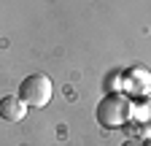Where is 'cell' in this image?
I'll return each mask as SVG.
<instances>
[{
	"label": "cell",
	"instance_id": "cell-1",
	"mask_svg": "<svg viewBox=\"0 0 151 146\" xmlns=\"http://www.w3.org/2000/svg\"><path fill=\"white\" fill-rule=\"evenodd\" d=\"M132 116V100L122 92H113V95H105L100 103H97V122L105 130H119L124 127Z\"/></svg>",
	"mask_w": 151,
	"mask_h": 146
},
{
	"label": "cell",
	"instance_id": "cell-2",
	"mask_svg": "<svg viewBox=\"0 0 151 146\" xmlns=\"http://www.w3.org/2000/svg\"><path fill=\"white\" fill-rule=\"evenodd\" d=\"M51 92H54V87H51V79L46 73H30L19 84V98L30 108H43L51 100Z\"/></svg>",
	"mask_w": 151,
	"mask_h": 146
},
{
	"label": "cell",
	"instance_id": "cell-3",
	"mask_svg": "<svg viewBox=\"0 0 151 146\" xmlns=\"http://www.w3.org/2000/svg\"><path fill=\"white\" fill-rule=\"evenodd\" d=\"M124 81H127V89L132 95H146L151 92V73L143 68V65H132L124 70Z\"/></svg>",
	"mask_w": 151,
	"mask_h": 146
},
{
	"label": "cell",
	"instance_id": "cell-4",
	"mask_svg": "<svg viewBox=\"0 0 151 146\" xmlns=\"http://www.w3.org/2000/svg\"><path fill=\"white\" fill-rule=\"evenodd\" d=\"M27 103L19 98V95H6L3 100H0V119L6 122H22L27 116Z\"/></svg>",
	"mask_w": 151,
	"mask_h": 146
},
{
	"label": "cell",
	"instance_id": "cell-5",
	"mask_svg": "<svg viewBox=\"0 0 151 146\" xmlns=\"http://www.w3.org/2000/svg\"><path fill=\"white\" fill-rule=\"evenodd\" d=\"M146 124H148V127H151V111H148V119H146Z\"/></svg>",
	"mask_w": 151,
	"mask_h": 146
},
{
	"label": "cell",
	"instance_id": "cell-6",
	"mask_svg": "<svg viewBox=\"0 0 151 146\" xmlns=\"http://www.w3.org/2000/svg\"><path fill=\"white\" fill-rule=\"evenodd\" d=\"M143 146H151V138H146V143H143Z\"/></svg>",
	"mask_w": 151,
	"mask_h": 146
}]
</instances>
